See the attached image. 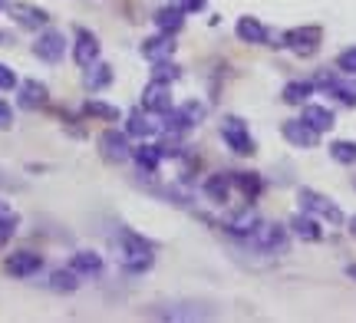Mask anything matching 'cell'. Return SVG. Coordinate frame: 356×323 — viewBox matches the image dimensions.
<instances>
[{
	"label": "cell",
	"instance_id": "6da1fadb",
	"mask_svg": "<svg viewBox=\"0 0 356 323\" xmlns=\"http://www.w3.org/2000/svg\"><path fill=\"white\" fill-rule=\"evenodd\" d=\"M115 254H119L122 271L145 274L155 260V245L145 241L142 234H136L132 228H119V234H115Z\"/></svg>",
	"mask_w": 356,
	"mask_h": 323
},
{
	"label": "cell",
	"instance_id": "7a4b0ae2",
	"mask_svg": "<svg viewBox=\"0 0 356 323\" xmlns=\"http://www.w3.org/2000/svg\"><path fill=\"white\" fill-rule=\"evenodd\" d=\"M251 245L257 251H264V254H284L287 245H291V228H284V224H274V221H261L251 234Z\"/></svg>",
	"mask_w": 356,
	"mask_h": 323
},
{
	"label": "cell",
	"instance_id": "3957f363",
	"mask_svg": "<svg viewBox=\"0 0 356 323\" xmlns=\"http://www.w3.org/2000/svg\"><path fill=\"white\" fill-rule=\"evenodd\" d=\"M297 198H300V208H304L307 215H314V218H323V221H330V224H343V211L333 205L327 194H320L314 192V188H300L297 192Z\"/></svg>",
	"mask_w": 356,
	"mask_h": 323
},
{
	"label": "cell",
	"instance_id": "277c9868",
	"mask_svg": "<svg viewBox=\"0 0 356 323\" xmlns=\"http://www.w3.org/2000/svg\"><path fill=\"white\" fill-rule=\"evenodd\" d=\"M221 139H225L228 149L238 152V156H254L257 152V145H254V139H251L248 126H244V119H238V116H228L221 122Z\"/></svg>",
	"mask_w": 356,
	"mask_h": 323
},
{
	"label": "cell",
	"instance_id": "5b68a950",
	"mask_svg": "<svg viewBox=\"0 0 356 323\" xmlns=\"http://www.w3.org/2000/svg\"><path fill=\"white\" fill-rule=\"evenodd\" d=\"M7 13H10V20L20 30H33V33L47 30V24H50V13L43 10V7H37V3H26V0L7 3Z\"/></svg>",
	"mask_w": 356,
	"mask_h": 323
},
{
	"label": "cell",
	"instance_id": "8992f818",
	"mask_svg": "<svg viewBox=\"0 0 356 323\" xmlns=\"http://www.w3.org/2000/svg\"><path fill=\"white\" fill-rule=\"evenodd\" d=\"M320 40H323V30L320 26H293L284 33V47L297 56H314L320 50Z\"/></svg>",
	"mask_w": 356,
	"mask_h": 323
},
{
	"label": "cell",
	"instance_id": "52a82bcc",
	"mask_svg": "<svg viewBox=\"0 0 356 323\" xmlns=\"http://www.w3.org/2000/svg\"><path fill=\"white\" fill-rule=\"evenodd\" d=\"M33 56L43 60V63H60L66 56V37L60 30H40L37 40H33Z\"/></svg>",
	"mask_w": 356,
	"mask_h": 323
},
{
	"label": "cell",
	"instance_id": "ba28073f",
	"mask_svg": "<svg viewBox=\"0 0 356 323\" xmlns=\"http://www.w3.org/2000/svg\"><path fill=\"white\" fill-rule=\"evenodd\" d=\"M99 156L113 165H122L129 156H132V145H129V132L119 129H106L99 132Z\"/></svg>",
	"mask_w": 356,
	"mask_h": 323
},
{
	"label": "cell",
	"instance_id": "9c48e42d",
	"mask_svg": "<svg viewBox=\"0 0 356 323\" xmlns=\"http://www.w3.org/2000/svg\"><path fill=\"white\" fill-rule=\"evenodd\" d=\"M142 109L152 113V116H165L168 109H172V90H168V83L149 79V86L142 90Z\"/></svg>",
	"mask_w": 356,
	"mask_h": 323
},
{
	"label": "cell",
	"instance_id": "30bf717a",
	"mask_svg": "<svg viewBox=\"0 0 356 323\" xmlns=\"http://www.w3.org/2000/svg\"><path fill=\"white\" fill-rule=\"evenodd\" d=\"M40 267H43V258H40L37 251H13V254H7V260H3V271L10 274V277H33V274H40Z\"/></svg>",
	"mask_w": 356,
	"mask_h": 323
},
{
	"label": "cell",
	"instance_id": "8fae6325",
	"mask_svg": "<svg viewBox=\"0 0 356 323\" xmlns=\"http://www.w3.org/2000/svg\"><path fill=\"white\" fill-rule=\"evenodd\" d=\"M280 132H284V139L293 145V149H314V145L320 142V132L310 126V122H304V119H287L284 126H280Z\"/></svg>",
	"mask_w": 356,
	"mask_h": 323
},
{
	"label": "cell",
	"instance_id": "7c38bea8",
	"mask_svg": "<svg viewBox=\"0 0 356 323\" xmlns=\"http://www.w3.org/2000/svg\"><path fill=\"white\" fill-rule=\"evenodd\" d=\"M73 60H76V66H83V69H86L89 63H96V60H99V37L79 26L76 33H73Z\"/></svg>",
	"mask_w": 356,
	"mask_h": 323
},
{
	"label": "cell",
	"instance_id": "4fadbf2b",
	"mask_svg": "<svg viewBox=\"0 0 356 323\" xmlns=\"http://www.w3.org/2000/svg\"><path fill=\"white\" fill-rule=\"evenodd\" d=\"M47 86L40 83V79H24V83H17V103H20V109H43L47 106Z\"/></svg>",
	"mask_w": 356,
	"mask_h": 323
},
{
	"label": "cell",
	"instance_id": "5bb4252c",
	"mask_svg": "<svg viewBox=\"0 0 356 323\" xmlns=\"http://www.w3.org/2000/svg\"><path fill=\"white\" fill-rule=\"evenodd\" d=\"M257 224H261V215H257L254 208H238V211H231L228 218H225V231L238 234V238H251Z\"/></svg>",
	"mask_w": 356,
	"mask_h": 323
},
{
	"label": "cell",
	"instance_id": "9a60e30c",
	"mask_svg": "<svg viewBox=\"0 0 356 323\" xmlns=\"http://www.w3.org/2000/svg\"><path fill=\"white\" fill-rule=\"evenodd\" d=\"M142 56L149 63H162V60H172L175 56V40L172 33H159V37H149L142 43Z\"/></svg>",
	"mask_w": 356,
	"mask_h": 323
},
{
	"label": "cell",
	"instance_id": "2e32d148",
	"mask_svg": "<svg viewBox=\"0 0 356 323\" xmlns=\"http://www.w3.org/2000/svg\"><path fill=\"white\" fill-rule=\"evenodd\" d=\"M234 33H238V40L241 43H251V47H261V43H267V26L257 20V17H241L238 20V26H234Z\"/></svg>",
	"mask_w": 356,
	"mask_h": 323
},
{
	"label": "cell",
	"instance_id": "e0dca14e",
	"mask_svg": "<svg viewBox=\"0 0 356 323\" xmlns=\"http://www.w3.org/2000/svg\"><path fill=\"white\" fill-rule=\"evenodd\" d=\"M109 83H113V66H109V63L96 60V63H89L86 69H83V86H86L89 92L106 90Z\"/></svg>",
	"mask_w": 356,
	"mask_h": 323
},
{
	"label": "cell",
	"instance_id": "ac0fdd59",
	"mask_svg": "<svg viewBox=\"0 0 356 323\" xmlns=\"http://www.w3.org/2000/svg\"><path fill=\"white\" fill-rule=\"evenodd\" d=\"M155 129H162L159 122H155L152 113H145V109H132L126 116V132L129 135H139V139H145V135H152Z\"/></svg>",
	"mask_w": 356,
	"mask_h": 323
},
{
	"label": "cell",
	"instance_id": "d6986e66",
	"mask_svg": "<svg viewBox=\"0 0 356 323\" xmlns=\"http://www.w3.org/2000/svg\"><path fill=\"white\" fill-rule=\"evenodd\" d=\"M291 231L300 238V241H320L323 238V228H320V221L314 215H293L291 218Z\"/></svg>",
	"mask_w": 356,
	"mask_h": 323
},
{
	"label": "cell",
	"instance_id": "ffe728a7",
	"mask_svg": "<svg viewBox=\"0 0 356 323\" xmlns=\"http://www.w3.org/2000/svg\"><path fill=\"white\" fill-rule=\"evenodd\" d=\"M76 277H79V274L73 271V267H56V271L47 274V287H50V290H56V294H73V290L79 287Z\"/></svg>",
	"mask_w": 356,
	"mask_h": 323
},
{
	"label": "cell",
	"instance_id": "44dd1931",
	"mask_svg": "<svg viewBox=\"0 0 356 323\" xmlns=\"http://www.w3.org/2000/svg\"><path fill=\"white\" fill-rule=\"evenodd\" d=\"M70 267L79 274V277H96L102 271V258L96 251H76L73 258H70Z\"/></svg>",
	"mask_w": 356,
	"mask_h": 323
},
{
	"label": "cell",
	"instance_id": "7402d4cb",
	"mask_svg": "<svg viewBox=\"0 0 356 323\" xmlns=\"http://www.w3.org/2000/svg\"><path fill=\"white\" fill-rule=\"evenodd\" d=\"M155 26H159V33H172L175 37L178 30L185 26V10L181 7H162L155 13Z\"/></svg>",
	"mask_w": 356,
	"mask_h": 323
},
{
	"label": "cell",
	"instance_id": "603a6c76",
	"mask_svg": "<svg viewBox=\"0 0 356 323\" xmlns=\"http://www.w3.org/2000/svg\"><path fill=\"white\" fill-rule=\"evenodd\" d=\"M132 158L139 162L142 172H155V168L162 165V158H165V152H162V145H149V142H142L132 149Z\"/></svg>",
	"mask_w": 356,
	"mask_h": 323
},
{
	"label": "cell",
	"instance_id": "cb8c5ba5",
	"mask_svg": "<svg viewBox=\"0 0 356 323\" xmlns=\"http://www.w3.org/2000/svg\"><path fill=\"white\" fill-rule=\"evenodd\" d=\"M231 185L244 194V198H257L261 188H264V181L257 172H231Z\"/></svg>",
	"mask_w": 356,
	"mask_h": 323
},
{
	"label": "cell",
	"instance_id": "d4e9b609",
	"mask_svg": "<svg viewBox=\"0 0 356 323\" xmlns=\"http://www.w3.org/2000/svg\"><path fill=\"white\" fill-rule=\"evenodd\" d=\"M231 175H211V179L204 181V194L215 201V205H225L228 201V194H231Z\"/></svg>",
	"mask_w": 356,
	"mask_h": 323
},
{
	"label": "cell",
	"instance_id": "484cf974",
	"mask_svg": "<svg viewBox=\"0 0 356 323\" xmlns=\"http://www.w3.org/2000/svg\"><path fill=\"white\" fill-rule=\"evenodd\" d=\"M304 122H310L317 132H330L333 129V113L327 109V106H317V103H310L304 109Z\"/></svg>",
	"mask_w": 356,
	"mask_h": 323
},
{
	"label": "cell",
	"instance_id": "4316f807",
	"mask_svg": "<svg viewBox=\"0 0 356 323\" xmlns=\"http://www.w3.org/2000/svg\"><path fill=\"white\" fill-rule=\"evenodd\" d=\"M330 96H337V103L350 106V109H356V79H333Z\"/></svg>",
	"mask_w": 356,
	"mask_h": 323
},
{
	"label": "cell",
	"instance_id": "83f0119b",
	"mask_svg": "<svg viewBox=\"0 0 356 323\" xmlns=\"http://www.w3.org/2000/svg\"><path fill=\"white\" fill-rule=\"evenodd\" d=\"M280 96H284V103H291V106L307 103V96H314V83H304V79H297V83H287Z\"/></svg>",
	"mask_w": 356,
	"mask_h": 323
},
{
	"label": "cell",
	"instance_id": "f1b7e54d",
	"mask_svg": "<svg viewBox=\"0 0 356 323\" xmlns=\"http://www.w3.org/2000/svg\"><path fill=\"white\" fill-rule=\"evenodd\" d=\"M330 156H333V162H340V165H356V142H346V139L333 142Z\"/></svg>",
	"mask_w": 356,
	"mask_h": 323
},
{
	"label": "cell",
	"instance_id": "f546056e",
	"mask_svg": "<svg viewBox=\"0 0 356 323\" xmlns=\"http://www.w3.org/2000/svg\"><path fill=\"white\" fill-rule=\"evenodd\" d=\"M83 113H86V116H92V119H106V122H115V119H119V109H115V106L96 103V99H89V103L83 106Z\"/></svg>",
	"mask_w": 356,
	"mask_h": 323
},
{
	"label": "cell",
	"instance_id": "4dcf8cb0",
	"mask_svg": "<svg viewBox=\"0 0 356 323\" xmlns=\"http://www.w3.org/2000/svg\"><path fill=\"white\" fill-rule=\"evenodd\" d=\"M181 76V69H178L172 60H162V63H152V79H159V83H175V79Z\"/></svg>",
	"mask_w": 356,
	"mask_h": 323
},
{
	"label": "cell",
	"instance_id": "1f68e13d",
	"mask_svg": "<svg viewBox=\"0 0 356 323\" xmlns=\"http://www.w3.org/2000/svg\"><path fill=\"white\" fill-rule=\"evenodd\" d=\"M337 66H340V73H346V76H356V47H346L337 56Z\"/></svg>",
	"mask_w": 356,
	"mask_h": 323
},
{
	"label": "cell",
	"instance_id": "d6a6232c",
	"mask_svg": "<svg viewBox=\"0 0 356 323\" xmlns=\"http://www.w3.org/2000/svg\"><path fill=\"white\" fill-rule=\"evenodd\" d=\"M17 83H20V79H17V73H13L7 63H0V92H13V90H17Z\"/></svg>",
	"mask_w": 356,
	"mask_h": 323
},
{
	"label": "cell",
	"instance_id": "836d02e7",
	"mask_svg": "<svg viewBox=\"0 0 356 323\" xmlns=\"http://www.w3.org/2000/svg\"><path fill=\"white\" fill-rule=\"evenodd\" d=\"M17 224H20V218H17V215H13V218H3V221H0V247L7 245L13 234H17Z\"/></svg>",
	"mask_w": 356,
	"mask_h": 323
},
{
	"label": "cell",
	"instance_id": "e575fe53",
	"mask_svg": "<svg viewBox=\"0 0 356 323\" xmlns=\"http://www.w3.org/2000/svg\"><path fill=\"white\" fill-rule=\"evenodd\" d=\"M10 126H13V109L0 99V132H7Z\"/></svg>",
	"mask_w": 356,
	"mask_h": 323
},
{
	"label": "cell",
	"instance_id": "d590c367",
	"mask_svg": "<svg viewBox=\"0 0 356 323\" xmlns=\"http://www.w3.org/2000/svg\"><path fill=\"white\" fill-rule=\"evenodd\" d=\"M204 3H208V0H178V7H181L185 13H198V10H204Z\"/></svg>",
	"mask_w": 356,
	"mask_h": 323
},
{
	"label": "cell",
	"instance_id": "8d00e7d4",
	"mask_svg": "<svg viewBox=\"0 0 356 323\" xmlns=\"http://www.w3.org/2000/svg\"><path fill=\"white\" fill-rule=\"evenodd\" d=\"M13 215H17V211H13L7 201H0V221H3V218H13Z\"/></svg>",
	"mask_w": 356,
	"mask_h": 323
},
{
	"label": "cell",
	"instance_id": "74e56055",
	"mask_svg": "<svg viewBox=\"0 0 356 323\" xmlns=\"http://www.w3.org/2000/svg\"><path fill=\"white\" fill-rule=\"evenodd\" d=\"M350 234H353V238H356V215H353V218H350Z\"/></svg>",
	"mask_w": 356,
	"mask_h": 323
},
{
	"label": "cell",
	"instance_id": "f35d334b",
	"mask_svg": "<svg viewBox=\"0 0 356 323\" xmlns=\"http://www.w3.org/2000/svg\"><path fill=\"white\" fill-rule=\"evenodd\" d=\"M346 274H350V277L356 281V264H350V267H346Z\"/></svg>",
	"mask_w": 356,
	"mask_h": 323
},
{
	"label": "cell",
	"instance_id": "ab89813d",
	"mask_svg": "<svg viewBox=\"0 0 356 323\" xmlns=\"http://www.w3.org/2000/svg\"><path fill=\"white\" fill-rule=\"evenodd\" d=\"M0 10H7V0H0Z\"/></svg>",
	"mask_w": 356,
	"mask_h": 323
},
{
	"label": "cell",
	"instance_id": "60d3db41",
	"mask_svg": "<svg viewBox=\"0 0 356 323\" xmlns=\"http://www.w3.org/2000/svg\"><path fill=\"white\" fill-rule=\"evenodd\" d=\"M353 185H356V179H353Z\"/></svg>",
	"mask_w": 356,
	"mask_h": 323
}]
</instances>
